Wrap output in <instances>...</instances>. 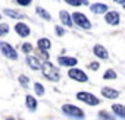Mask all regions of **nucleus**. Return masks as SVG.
<instances>
[{
  "label": "nucleus",
  "instance_id": "20e7f679",
  "mask_svg": "<svg viewBox=\"0 0 125 120\" xmlns=\"http://www.w3.org/2000/svg\"><path fill=\"white\" fill-rule=\"evenodd\" d=\"M77 100H80V101H83V103H85L88 105H97L100 103V100L96 95L90 94V92H78L77 94Z\"/></svg>",
  "mask_w": 125,
  "mask_h": 120
},
{
  "label": "nucleus",
  "instance_id": "5701e85b",
  "mask_svg": "<svg viewBox=\"0 0 125 120\" xmlns=\"http://www.w3.org/2000/svg\"><path fill=\"white\" fill-rule=\"evenodd\" d=\"M28 82H30V81H28V78H27V76H24V75H21V76H19V84H21L24 88H27V86H28Z\"/></svg>",
  "mask_w": 125,
  "mask_h": 120
},
{
  "label": "nucleus",
  "instance_id": "aec40b11",
  "mask_svg": "<svg viewBox=\"0 0 125 120\" xmlns=\"http://www.w3.org/2000/svg\"><path fill=\"white\" fill-rule=\"evenodd\" d=\"M34 91H35V94H37L38 97L44 95V88H43V85H41L40 82H35V85H34Z\"/></svg>",
  "mask_w": 125,
  "mask_h": 120
},
{
  "label": "nucleus",
  "instance_id": "4468645a",
  "mask_svg": "<svg viewBox=\"0 0 125 120\" xmlns=\"http://www.w3.org/2000/svg\"><path fill=\"white\" fill-rule=\"evenodd\" d=\"M90 10L93 13H107V5L103 3H94L90 6Z\"/></svg>",
  "mask_w": 125,
  "mask_h": 120
},
{
  "label": "nucleus",
  "instance_id": "c756f323",
  "mask_svg": "<svg viewBox=\"0 0 125 120\" xmlns=\"http://www.w3.org/2000/svg\"><path fill=\"white\" fill-rule=\"evenodd\" d=\"M116 3H119V5H122V6H125V0H115Z\"/></svg>",
  "mask_w": 125,
  "mask_h": 120
},
{
  "label": "nucleus",
  "instance_id": "2eb2a0df",
  "mask_svg": "<svg viewBox=\"0 0 125 120\" xmlns=\"http://www.w3.org/2000/svg\"><path fill=\"white\" fill-rule=\"evenodd\" d=\"M112 110H113L115 116H118L121 119H125V105H122V104H113Z\"/></svg>",
  "mask_w": 125,
  "mask_h": 120
},
{
  "label": "nucleus",
  "instance_id": "f257e3e1",
  "mask_svg": "<svg viewBox=\"0 0 125 120\" xmlns=\"http://www.w3.org/2000/svg\"><path fill=\"white\" fill-rule=\"evenodd\" d=\"M41 70H43L44 78H47L49 81L56 82V81H59V79H60V72H59V69H57L53 63H50V62H44V63H43Z\"/></svg>",
  "mask_w": 125,
  "mask_h": 120
},
{
  "label": "nucleus",
  "instance_id": "6ab92c4d",
  "mask_svg": "<svg viewBox=\"0 0 125 120\" xmlns=\"http://www.w3.org/2000/svg\"><path fill=\"white\" fill-rule=\"evenodd\" d=\"M35 12H37V15H38L41 19H46V21H50V19H52L50 13H49L47 10H44L43 8H40V6H37V8H35Z\"/></svg>",
  "mask_w": 125,
  "mask_h": 120
},
{
  "label": "nucleus",
  "instance_id": "cd10ccee",
  "mask_svg": "<svg viewBox=\"0 0 125 120\" xmlns=\"http://www.w3.org/2000/svg\"><path fill=\"white\" fill-rule=\"evenodd\" d=\"M8 31H9V26L6 24H2V32H0V34H2V37H5L8 34Z\"/></svg>",
  "mask_w": 125,
  "mask_h": 120
},
{
  "label": "nucleus",
  "instance_id": "dca6fc26",
  "mask_svg": "<svg viewBox=\"0 0 125 120\" xmlns=\"http://www.w3.org/2000/svg\"><path fill=\"white\" fill-rule=\"evenodd\" d=\"M37 47H38L41 51H47V50L52 47V43H50V40H47V38H40V40L37 41Z\"/></svg>",
  "mask_w": 125,
  "mask_h": 120
},
{
  "label": "nucleus",
  "instance_id": "7c9ffc66",
  "mask_svg": "<svg viewBox=\"0 0 125 120\" xmlns=\"http://www.w3.org/2000/svg\"><path fill=\"white\" fill-rule=\"evenodd\" d=\"M81 5H88V0H80Z\"/></svg>",
  "mask_w": 125,
  "mask_h": 120
},
{
  "label": "nucleus",
  "instance_id": "f8f14e48",
  "mask_svg": "<svg viewBox=\"0 0 125 120\" xmlns=\"http://www.w3.org/2000/svg\"><path fill=\"white\" fill-rule=\"evenodd\" d=\"M59 15H60V21L63 22V25H65V26H72V25H74V19L71 18L72 15H69L66 10H60V13H59Z\"/></svg>",
  "mask_w": 125,
  "mask_h": 120
},
{
  "label": "nucleus",
  "instance_id": "1a4fd4ad",
  "mask_svg": "<svg viewBox=\"0 0 125 120\" xmlns=\"http://www.w3.org/2000/svg\"><path fill=\"white\" fill-rule=\"evenodd\" d=\"M104 19H106V22L110 24V25H118V24H119V13L115 12V10H110V12L106 13Z\"/></svg>",
  "mask_w": 125,
  "mask_h": 120
},
{
  "label": "nucleus",
  "instance_id": "b1692460",
  "mask_svg": "<svg viewBox=\"0 0 125 120\" xmlns=\"http://www.w3.org/2000/svg\"><path fill=\"white\" fill-rule=\"evenodd\" d=\"M31 50H32V45H31V44H28V43L22 44V51H24V53H30Z\"/></svg>",
  "mask_w": 125,
  "mask_h": 120
},
{
  "label": "nucleus",
  "instance_id": "c85d7f7f",
  "mask_svg": "<svg viewBox=\"0 0 125 120\" xmlns=\"http://www.w3.org/2000/svg\"><path fill=\"white\" fill-rule=\"evenodd\" d=\"M90 69H91V70H97V69H99V63H97V62H93V63L90 65Z\"/></svg>",
  "mask_w": 125,
  "mask_h": 120
},
{
  "label": "nucleus",
  "instance_id": "a211bd4d",
  "mask_svg": "<svg viewBox=\"0 0 125 120\" xmlns=\"http://www.w3.org/2000/svg\"><path fill=\"white\" fill-rule=\"evenodd\" d=\"M3 13H5L6 16L12 18V19H22V18H24L22 13H19V12H16V10H10V9H5Z\"/></svg>",
  "mask_w": 125,
  "mask_h": 120
},
{
  "label": "nucleus",
  "instance_id": "423d86ee",
  "mask_svg": "<svg viewBox=\"0 0 125 120\" xmlns=\"http://www.w3.org/2000/svg\"><path fill=\"white\" fill-rule=\"evenodd\" d=\"M68 76L71 79H74V81H78V82H87L88 81V76L83 70H80V69H69Z\"/></svg>",
  "mask_w": 125,
  "mask_h": 120
},
{
  "label": "nucleus",
  "instance_id": "4be33fe9",
  "mask_svg": "<svg viewBox=\"0 0 125 120\" xmlns=\"http://www.w3.org/2000/svg\"><path fill=\"white\" fill-rule=\"evenodd\" d=\"M99 117H100L102 120H115V117L110 116V114L106 113V111H100V113H99Z\"/></svg>",
  "mask_w": 125,
  "mask_h": 120
},
{
  "label": "nucleus",
  "instance_id": "0eeeda50",
  "mask_svg": "<svg viewBox=\"0 0 125 120\" xmlns=\"http://www.w3.org/2000/svg\"><path fill=\"white\" fill-rule=\"evenodd\" d=\"M57 63L62 66H75L78 63V60L75 57H66V56H60L57 57Z\"/></svg>",
  "mask_w": 125,
  "mask_h": 120
},
{
  "label": "nucleus",
  "instance_id": "393cba45",
  "mask_svg": "<svg viewBox=\"0 0 125 120\" xmlns=\"http://www.w3.org/2000/svg\"><path fill=\"white\" fill-rule=\"evenodd\" d=\"M54 32H56V35H63L65 34V31H63V28H62V26H54Z\"/></svg>",
  "mask_w": 125,
  "mask_h": 120
},
{
  "label": "nucleus",
  "instance_id": "7ed1b4c3",
  "mask_svg": "<svg viewBox=\"0 0 125 120\" xmlns=\"http://www.w3.org/2000/svg\"><path fill=\"white\" fill-rule=\"evenodd\" d=\"M72 19H74V24H77L80 28H84V29H90L91 28V24H90V21L87 19V16L84 13L75 12V13H72Z\"/></svg>",
  "mask_w": 125,
  "mask_h": 120
},
{
  "label": "nucleus",
  "instance_id": "ddd939ff",
  "mask_svg": "<svg viewBox=\"0 0 125 120\" xmlns=\"http://www.w3.org/2000/svg\"><path fill=\"white\" fill-rule=\"evenodd\" d=\"M93 51H94V54H96L97 57H100V59H107V57H109L107 50H106L103 45H100V44L94 45V47H93Z\"/></svg>",
  "mask_w": 125,
  "mask_h": 120
},
{
  "label": "nucleus",
  "instance_id": "bb28decb",
  "mask_svg": "<svg viewBox=\"0 0 125 120\" xmlns=\"http://www.w3.org/2000/svg\"><path fill=\"white\" fill-rule=\"evenodd\" d=\"M65 2H66L68 5H71V6H81L80 0H65Z\"/></svg>",
  "mask_w": 125,
  "mask_h": 120
},
{
  "label": "nucleus",
  "instance_id": "9b49d317",
  "mask_svg": "<svg viewBox=\"0 0 125 120\" xmlns=\"http://www.w3.org/2000/svg\"><path fill=\"white\" fill-rule=\"evenodd\" d=\"M102 95L106 97V98H109V100H113V98H118L119 97V92L116 89H113V88L106 86V88H102Z\"/></svg>",
  "mask_w": 125,
  "mask_h": 120
},
{
  "label": "nucleus",
  "instance_id": "412c9836",
  "mask_svg": "<svg viewBox=\"0 0 125 120\" xmlns=\"http://www.w3.org/2000/svg\"><path fill=\"white\" fill-rule=\"evenodd\" d=\"M103 79H116V72H115V70H112V69L106 70V72H104V75H103Z\"/></svg>",
  "mask_w": 125,
  "mask_h": 120
},
{
  "label": "nucleus",
  "instance_id": "9d476101",
  "mask_svg": "<svg viewBox=\"0 0 125 120\" xmlns=\"http://www.w3.org/2000/svg\"><path fill=\"white\" fill-rule=\"evenodd\" d=\"M27 63H28V66L32 70H38V69L43 68V63H40V60L37 57H34V56H28L27 57Z\"/></svg>",
  "mask_w": 125,
  "mask_h": 120
},
{
  "label": "nucleus",
  "instance_id": "f03ea898",
  "mask_svg": "<svg viewBox=\"0 0 125 120\" xmlns=\"http://www.w3.org/2000/svg\"><path fill=\"white\" fill-rule=\"evenodd\" d=\"M62 111H63L66 116L69 117H74V119H84V111L77 107V105H72V104H63L62 105Z\"/></svg>",
  "mask_w": 125,
  "mask_h": 120
},
{
  "label": "nucleus",
  "instance_id": "39448f33",
  "mask_svg": "<svg viewBox=\"0 0 125 120\" xmlns=\"http://www.w3.org/2000/svg\"><path fill=\"white\" fill-rule=\"evenodd\" d=\"M0 50H2V54L5 57H8V59H12V60H16L18 59V53L15 51V48L10 44L5 43V41L0 43Z\"/></svg>",
  "mask_w": 125,
  "mask_h": 120
},
{
  "label": "nucleus",
  "instance_id": "2f4dec72",
  "mask_svg": "<svg viewBox=\"0 0 125 120\" xmlns=\"http://www.w3.org/2000/svg\"><path fill=\"white\" fill-rule=\"evenodd\" d=\"M6 120H15V119H12V117H9V119H6Z\"/></svg>",
  "mask_w": 125,
  "mask_h": 120
},
{
  "label": "nucleus",
  "instance_id": "f3484780",
  "mask_svg": "<svg viewBox=\"0 0 125 120\" xmlns=\"http://www.w3.org/2000/svg\"><path fill=\"white\" fill-rule=\"evenodd\" d=\"M25 104H27L28 110H31V111H34V110L37 108V100H35L32 95H27V97H25Z\"/></svg>",
  "mask_w": 125,
  "mask_h": 120
},
{
  "label": "nucleus",
  "instance_id": "473e14b6",
  "mask_svg": "<svg viewBox=\"0 0 125 120\" xmlns=\"http://www.w3.org/2000/svg\"><path fill=\"white\" fill-rule=\"evenodd\" d=\"M124 9H125V6H124Z\"/></svg>",
  "mask_w": 125,
  "mask_h": 120
},
{
  "label": "nucleus",
  "instance_id": "6e6552de",
  "mask_svg": "<svg viewBox=\"0 0 125 120\" xmlns=\"http://www.w3.org/2000/svg\"><path fill=\"white\" fill-rule=\"evenodd\" d=\"M15 31H16V34H18L19 37H28V35H30V26H28L27 24H24V22L16 24V25H15Z\"/></svg>",
  "mask_w": 125,
  "mask_h": 120
},
{
  "label": "nucleus",
  "instance_id": "a878e982",
  "mask_svg": "<svg viewBox=\"0 0 125 120\" xmlns=\"http://www.w3.org/2000/svg\"><path fill=\"white\" fill-rule=\"evenodd\" d=\"M31 2L32 0H16V3L21 6H28V5H31Z\"/></svg>",
  "mask_w": 125,
  "mask_h": 120
}]
</instances>
